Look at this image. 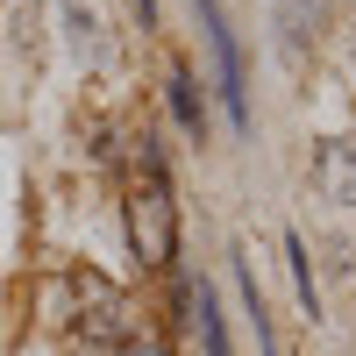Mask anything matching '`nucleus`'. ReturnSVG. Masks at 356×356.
Segmentation results:
<instances>
[{"instance_id": "f257e3e1", "label": "nucleus", "mask_w": 356, "mask_h": 356, "mask_svg": "<svg viewBox=\"0 0 356 356\" xmlns=\"http://www.w3.org/2000/svg\"><path fill=\"white\" fill-rule=\"evenodd\" d=\"M129 243H136V257L150 264V271H171V257H178L171 171H164V150H157L150 129H143V178H136V193H129Z\"/></svg>"}, {"instance_id": "f03ea898", "label": "nucleus", "mask_w": 356, "mask_h": 356, "mask_svg": "<svg viewBox=\"0 0 356 356\" xmlns=\"http://www.w3.org/2000/svg\"><path fill=\"white\" fill-rule=\"evenodd\" d=\"M136 328H143V321H136V300H129V292L107 285L100 271H79V335L122 356L129 342H143Z\"/></svg>"}, {"instance_id": "7ed1b4c3", "label": "nucleus", "mask_w": 356, "mask_h": 356, "mask_svg": "<svg viewBox=\"0 0 356 356\" xmlns=\"http://www.w3.org/2000/svg\"><path fill=\"white\" fill-rule=\"evenodd\" d=\"M193 15L207 29V50H214V79H221V107H228V129L243 136L250 129V86H243V50H235V29L221 15V0H193Z\"/></svg>"}, {"instance_id": "20e7f679", "label": "nucleus", "mask_w": 356, "mask_h": 356, "mask_svg": "<svg viewBox=\"0 0 356 356\" xmlns=\"http://www.w3.org/2000/svg\"><path fill=\"white\" fill-rule=\"evenodd\" d=\"M314 193L335 200V207H356V143L349 136H321L314 143Z\"/></svg>"}, {"instance_id": "39448f33", "label": "nucleus", "mask_w": 356, "mask_h": 356, "mask_svg": "<svg viewBox=\"0 0 356 356\" xmlns=\"http://www.w3.org/2000/svg\"><path fill=\"white\" fill-rule=\"evenodd\" d=\"M321 29H328V0H278V50H285V65H307Z\"/></svg>"}, {"instance_id": "423d86ee", "label": "nucleus", "mask_w": 356, "mask_h": 356, "mask_svg": "<svg viewBox=\"0 0 356 356\" xmlns=\"http://www.w3.org/2000/svg\"><path fill=\"white\" fill-rule=\"evenodd\" d=\"M178 307L193 314V328H200L207 356H235V349H228V321H221V307H214V285H193V278H178Z\"/></svg>"}, {"instance_id": "0eeeda50", "label": "nucleus", "mask_w": 356, "mask_h": 356, "mask_svg": "<svg viewBox=\"0 0 356 356\" xmlns=\"http://www.w3.org/2000/svg\"><path fill=\"white\" fill-rule=\"evenodd\" d=\"M164 93H171V114H178V129L207 143V100H200V79H193L186 65H178V72L164 79Z\"/></svg>"}, {"instance_id": "6e6552de", "label": "nucleus", "mask_w": 356, "mask_h": 356, "mask_svg": "<svg viewBox=\"0 0 356 356\" xmlns=\"http://www.w3.org/2000/svg\"><path fill=\"white\" fill-rule=\"evenodd\" d=\"M65 29H72V50H79V57H93V65H107V57H114V43L100 36L107 22L86 8V0H65Z\"/></svg>"}, {"instance_id": "1a4fd4ad", "label": "nucleus", "mask_w": 356, "mask_h": 356, "mask_svg": "<svg viewBox=\"0 0 356 356\" xmlns=\"http://www.w3.org/2000/svg\"><path fill=\"white\" fill-rule=\"evenodd\" d=\"M235 285H243V314H250V328H257V349H264V356H285L278 335H271V307H264V292H257V271H250V264H235Z\"/></svg>"}, {"instance_id": "9d476101", "label": "nucleus", "mask_w": 356, "mask_h": 356, "mask_svg": "<svg viewBox=\"0 0 356 356\" xmlns=\"http://www.w3.org/2000/svg\"><path fill=\"white\" fill-rule=\"evenodd\" d=\"M285 264H292V285H300V307H307V321L321 314V292H314V264H307V243L300 235H285Z\"/></svg>"}, {"instance_id": "9b49d317", "label": "nucleus", "mask_w": 356, "mask_h": 356, "mask_svg": "<svg viewBox=\"0 0 356 356\" xmlns=\"http://www.w3.org/2000/svg\"><path fill=\"white\" fill-rule=\"evenodd\" d=\"M136 15H143V29H157V0H136Z\"/></svg>"}, {"instance_id": "f8f14e48", "label": "nucleus", "mask_w": 356, "mask_h": 356, "mask_svg": "<svg viewBox=\"0 0 356 356\" xmlns=\"http://www.w3.org/2000/svg\"><path fill=\"white\" fill-rule=\"evenodd\" d=\"M349 72H356V36H349Z\"/></svg>"}]
</instances>
